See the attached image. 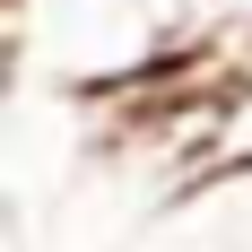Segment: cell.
Masks as SVG:
<instances>
[{"label":"cell","mask_w":252,"mask_h":252,"mask_svg":"<svg viewBox=\"0 0 252 252\" xmlns=\"http://www.w3.org/2000/svg\"><path fill=\"white\" fill-rule=\"evenodd\" d=\"M200 61H226V87L252 78V0H218V26H209ZM226 87H218V96H226Z\"/></svg>","instance_id":"7a4b0ae2"},{"label":"cell","mask_w":252,"mask_h":252,"mask_svg":"<svg viewBox=\"0 0 252 252\" xmlns=\"http://www.w3.org/2000/svg\"><path fill=\"white\" fill-rule=\"evenodd\" d=\"M252 165V78H235L226 96H209V139H200V174H235Z\"/></svg>","instance_id":"6da1fadb"}]
</instances>
